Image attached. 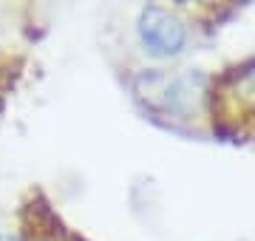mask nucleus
Here are the masks:
<instances>
[{"mask_svg": "<svg viewBox=\"0 0 255 241\" xmlns=\"http://www.w3.org/2000/svg\"><path fill=\"white\" fill-rule=\"evenodd\" d=\"M139 40L153 57H173L187 43V28L170 9L145 6L139 14Z\"/></svg>", "mask_w": 255, "mask_h": 241, "instance_id": "f257e3e1", "label": "nucleus"}]
</instances>
